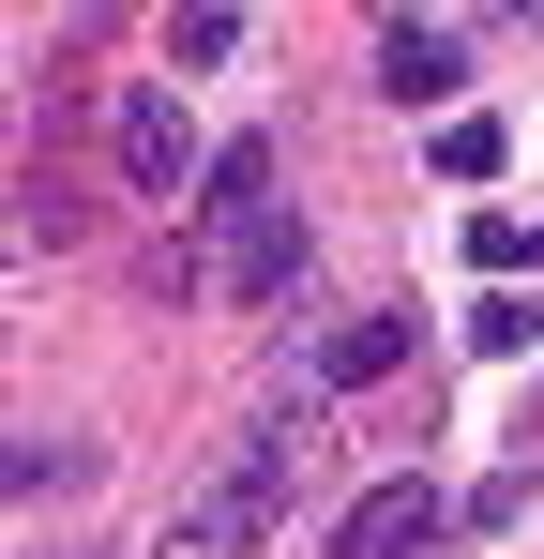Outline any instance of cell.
Masks as SVG:
<instances>
[{"mask_svg": "<svg viewBox=\"0 0 544 559\" xmlns=\"http://www.w3.org/2000/svg\"><path fill=\"white\" fill-rule=\"evenodd\" d=\"M106 136H121V182H137V197H181V182H212V167H197V121H181V92H167V76H121Z\"/></svg>", "mask_w": 544, "mask_h": 559, "instance_id": "3957f363", "label": "cell"}, {"mask_svg": "<svg viewBox=\"0 0 544 559\" xmlns=\"http://www.w3.org/2000/svg\"><path fill=\"white\" fill-rule=\"evenodd\" d=\"M46 484H91L76 439H15V499H46Z\"/></svg>", "mask_w": 544, "mask_h": 559, "instance_id": "9c48e42d", "label": "cell"}, {"mask_svg": "<svg viewBox=\"0 0 544 559\" xmlns=\"http://www.w3.org/2000/svg\"><path fill=\"white\" fill-rule=\"evenodd\" d=\"M530 333H544V302H530V287H484V302H469V348H499V364H515Z\"/></svg>", "mask_w": 544, "mask_h": 559, "instance_id": "52a82bcc", "label": "cell"}, {"mask_svg": "<svg viewBox=\"0 0 544 559\" xmlns=\"http://www.w3.org/2000/svg\"><path fill=\"white\" fill-rule=\"evenodd\" d=\"M197 212H212V258H197V287H212V302H287V273H303V212L272 197V136H227Z\"/></svg>", "mask_w": 544, "mask_h": 559, "instance_id": "6da1fadb", "label": "cell"}, {"mask_svg": "<svg viewBox=\"0 0 544 559\" xmlns=\"http://www.w3.org/2000/svg\"><path fill=\"white\" fill-rule=\"evenodd\" d=\"M424 545H439V499L424 484H363L348 530H333V559H424Z\"/></svg>", "mask_w": 544, "mask_h": 559, "instance_id": "5b68a950", "label": "cell"}, {"mask_svg": "<svg viewBox=\"0 0 544 559\" xmlns=\"http://www.w3.org/2000/svg\"><path fill=\"white\" fill-rule=\"evenodd\" d=\"M227 46H243V15H227V0H197V15L167 31V61H227Z\"/></svg>", "mask_w": 544, "mask_h": 559, "instance_id": "30bf717a", "label": "cell"}, {"mask_svg": "<svg viewBox=\"0 0 544 559\" xmlns=\"http://www.w3.org/2000/svg\"><path fill=\"white\" fill-rule=\"evenodd\" d=\"M499 167V121H439V182H484Z\"/></svg>", "mask_w": 544, "mask_h": 559, "instance_id": "8fae6325", "label": "cell"}, {"mask_svg": "<svg viewBox=\"0 0 544 559\" xmlns=\"http://www.w3.org/2000/svg\"><path fill=\"white\" fill-rule=\"evenodd\" d=\"M469 258H484V273H544V212H484Z\"/></svg>", "mask_w": 544, "mask_h": 559, "instance_id": "ba28073f", "label": "cell"}, {"mask_svg": "<svg viewBox=\"0 0 544 559\" xmlns=\"http://www.w3.org/2000/svg\"><path fill=\"white\" fill-rule=\"evenodd\" d=\"M393 364H409V318H348V333L318 348V378H333V393H363V378H393Z\"/></svg>", "mask_w": 544, "mask_h": 559, "instance_id": "8992f818", "label": "cell"}, {"mask_svg": "<svg viewBox=\"0 0 544 559\" xmlns=\"http://www.w3.org/2000/svg\"><path fill=\"white\" fill-rule=\"evenodd\" d=\"M453 76H469V46H453L439 15H393V31H378V92L393 106H453ZM453 121H469V106H453Z\"/></svg>", "mask_w": 544, "mask_h": 559, "instance_id": "277c9868", "label": "cell"}, {"mask_svg": "<svg viewBox=\"0 0 544 559\" xmlns=\"http://www.w3.org/2000/svg\"><path fill=\"white\" fill-rule=\"evenodd\" d=\"M303 454H318V439H303L287 408H272V424H243V439H227V468L197 484V514L167 530V559H258V530L287 514V484H303Z\"/></svg>", "mask_w": 544, "mask_h": 559, "instance_id": "7a4b0ae2", "label": "cell"}]
</instances>
